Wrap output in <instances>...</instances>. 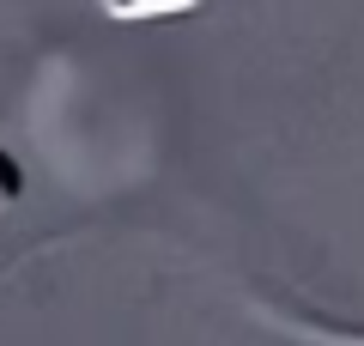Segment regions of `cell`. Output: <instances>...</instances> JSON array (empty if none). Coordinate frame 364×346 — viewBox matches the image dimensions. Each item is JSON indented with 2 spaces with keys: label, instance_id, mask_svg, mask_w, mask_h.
<instances>
[{
  "label": "cell",
  "instance_id": "obj_1",
  "mask_svg": "<svg viewBox=\"0 0 364 346\" xmlns=\"http://www.w3.org/2000/svg\"><path fill=\"white\" fill-rule=\"evenodd\" d=\"M261 316H267V322H286V328L304 334V340L364 346V322H328V316H316V310H279V304H261Z\"/></svg>",
  "mask_w": 364,
  "mask_h": 346
},
{
  "label": "cell",
  "instance_id": "obj_2",
  "mask_svg": "<svg viewBox=\"0 0 364 346\" xmlns=\"http://www.w3.org/2000/svg\"><path fill=\"white\" fill-rule=\"evenodd\" d=\"M207 0H97V13L116 25H170V19L200 13Z\"/></svg>",
  "mask_w": 364,
  "mask_h": 346
},
{
  "label": "cell",
  "instance_id": "obj_3",
  "mask_svg": "<svg viewBox=\"0 0 364 346\" xmlns=\"http://www.w3.org/2000/svg\"><path fill=\"white\" fill-rule=\"evenodd\" d=\"M18 194H25V164L13 158V146H0V213L18 206Z\"/></svg>",
  "mask_w": 364,
  "mask_h": 346
}]
</instances>
